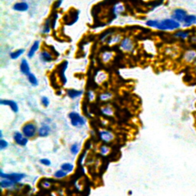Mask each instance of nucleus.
<instances>
[{"label":"nucleus","instance_id":"obj_15","mask_svg":"<svg viewBox=\"0 0 196 196\" xmlns=\"http://www.w3.org/2000/svg\"><path fill=\"white\" fill-rule=\"evenodd\" d=\"M20 70H21L22 73L26 75H28L31 73L29 64L26 59L22 60L21 64H20Z\"/></svg>","mask_w":196,"mask_h":196},{"label":"nucleus","instance_id":"obj_28","mask_svg":"<svg viewBox=\"0 0 196 196\" xmlns=\"http://www.w3.org/2000/svg\"><path fill=\"white\" fill-rule=\"evenodd\" d=\"M112 57H113V53L109 52V51H106L102 54V58L104 62H108L111 59Z\"/></svg>","mask_w":196,"mask_h":196},{"label":"nucleus","instance_id":"obj_24","mask_svg":"<svg viewBox=\"0 0 196 196\" xmlns=\"http://www.w3.org/2000/svg\"><path fill=\"white\" fill-rule=\"evenodd\" d=\"M67 175V172H65V171H64L63 169H59V170L56 171L54 174V177L57 178V179H61V178L65 177Z\"/></svg>","mask_w":196,"mask_h":196},{"label":"nucleus","instance_id":"obj_35","mask_svg":"<svg viewBox=\"0 0 196 196\" xmlns=\"http://www.w3.org/2000/svg\"><path fill=\"white\" fill-rule=\"evenodd\" d=\"M40 163L45 166H49L51 164V161L48 159H42V160H40Z\"/></svg>","mask_w":196,"mask_h":196},{"label":"nucleus","instance_id":"obj_37","mask_svg":"<svg viewBox=\"0 0 196 196\" xmlns=\"http://www.w3.org/2000/svg\"><path fill=\"white\" fill-rule=\"evenodd\" d=\"M194 74H195V76H196V62H195V64H194Z\"/></svg>","mask_w":196,"mask_h":196},{"label":"nucleus","instance_id":"obj_18","mask_svg":"<svg viewBox=\"0 0 196 196\" xmlns=\"http://www.w3.org/2000/svg\"><path fill=\"white\" fill-rule=\"evenodd\" d=\"M15 184V182H14L13 181L7 179H1V182H0V185H1V188H11V187L14 186Z\"/></svg>","mask_w":196,"mask_h":196},{"label":"nucleus","instance_id":"obj_6","mask_svg":"<svg viewBox=\"0 0 196 196\" xmlns=\"http://www.w3.org/2000/svg\"><path fill=\"white\" fill-rule=\"evenodd\" d=\"M37 132V127L34 123H28L22 127V133L27 138H32Z\"/></svg>","mask_w":196,"mask_h":196},{"label":"nucleus","instance_id":"obj_1","mask_svg":"<svg viewBox=\"0 0 196 196\" xmlns=\"http://www.w3.org/2000/svg\"><path fill=\"white\" fill-rule=\"evenodd\" d=\"M146 26L161 31H175L181 27V24L172 19H165L163 20H149Z\"/></svg>","mask_w":196,"mask_h":196},{"label":"nucleus","instance_id":"obj_14","mask_svg":"<svg viewBox=\"0 0 196 196\" xmlns=\"http://www.w3.org/2000/svg\"><path fill=\"white\" fill-rule=\"evenodd\" d=\"M51 132V128L48 125H42L39 129H38V135L41 137H46L49 135Z\"/></svg>","mask_w":196,"mask_h":196},{"label":"nucleus","instance_id":"obj_17","mask_svg":"<svg viewBox=\"0 0 196 196\" xmlns=\"http://www.w3.org/2000/svg\"><path fill=\"white\" fill-rule=\"evenodd\" d=\"M67 94L70 98L71 99H74L77 97H79L83 94V91H77V90L74 89H69L67 90Z\"/></svg>","mask_w":196,"mask_h":196},{"label":"nucleus","instance_id":"obj_26","mask_svg":"<svg viewBox=\"0 0 196 196\" xmlns=\"http://www.w3.org/2000/svg\"><path fill=\"white\" fill-rule=\"evenodd\" d=\"M101 112L105 116H112L113 114V109L110 107H105L101 109Z\"/></svg>","mask_w":196,"mask_h":196},{"label":"nucleus","instance_id":"obj_29","mask_svg":"<svg viewBox=\"0 0 196 196\" xmlns=\"http://www.w3.org/2000/svg\"><path fill=\"white\" fill-rule=\"evenodd\" d=\"M120 40V35H116V36L111 35V36L109 38V40L107 41V43H108L109 45H111V44H115L116 43V42H118Z\"/></svg>","mask_w":196,"mask_h":196},{"label":"nucleus","instance_id":"obj_13","mask_svg":"<svg viewBox=\"0 0 196 196\" xmlns=\"http://www.w3.org/2000/svg\"><path fill=\"white\" fill-rule=\"evenodd\" d=\"M13 9L17 12H26L29 9V5L26 2H17L13 5Z\"/></svg>","mask_w":196,"mask_h":196},{"label":"nucleus","instance_id":"obj_12","mask_svg":"<svg viewBox=\"0 0 196 196\" xmlns=\"http://www.w3.org/2000/svg\"><path fill=\"white\" fill-rule=\"evenodd\" d=\"M196 24V15H188L183 22L185 27L188 28Z\"/></svg>","mask_w":196,"mask_h":196},{"label":"nucleus","instance_id":"obj_10","mask_svg":"<svg viewBox=\"0 0 196 196\" xmlns=\"http://www.w3.org/2000/svg\"><path fill=\"white\" fill-rule=\"evenodd\" d=\"M0 104L1 105L9 106L11 108L14 113H18L19 112V105L17 103L12 100H1L0 101Z\"/></svg>","mask_w":196,"mask_h":196},{"label":"nucleus","instance_id":"obj_16","mask_svg":"<svg viewBox=\"0 0 196 196\" xmlns=\"http://www.w3.org/2000/svg\"><path fill=\"white\" fill-rule=\"evenodd\" d=\"M39 46H40V43H39V42H38V41H35V42H34L33 45H32V47L30 48V49H29V52H28V57H29V58L33 57V56L35 55V52H36V51L38 50V48H39Z\"/></svg>","mask_w":196,"mask_h":196},{"label":"nucleus","instance_id":"obj_11","mask_svg":"<svg viewBox=\"0 0 196 196\" xmlns=\"http://www.w3.org/2000/svg\"><path fill=\"white\" fill-rule=\"evenodd\" d=\"M100 137H101V140L104 141V143H110L114 138V136L112 132L107 130H102L100 132Z\"/></svg>","mask_w":196,"mask_h":196},{"label":"nucleus","instance_id":"obj_19","mask_svg":"<svg viewBox=\"0 0 196 196\" xmlns=\"http://www.w3.org/2000/svg\"><path fill=\"white\" fill-rule=\"evenodd\" d=\"M40 57L42 61H45V62H51L53 60L52 55L46 51H42V53L40 54Z\"/></svg>","mask_w":196,"mask_h":196},{"label":"nucleus","instance_id":"obj_4","mask_svg":"<svg viewBox=\"0 0 196 196\" xmlns=\"http://www.w3.org/2000/svg\"><path fill=\"white\" fill-rule=\"evenodd\" d=\"M183 61L187 64H194L196 62V49L190 48L184 52L182 56Z\"/></svg>","mask_w":196,"mask_h":196},{"label":"nucleus","instance_id":"obj_20","mask_svg":"<svg viewBox=\"0 0 196 196\" xmlns=\"http://www.w3.org/2000/svg\"><path fill=\"white\" fill-rule=\"evenodd\" d=\"M28 77V80H29V83L31 84L32 85H33V86H38V79H37V77H35V75L34 74L32 73H30L29 74L27 75Z\"/></svg>","mask_w":196,"mask_h":196},{"label":"nucleus","instance_id":"obj_3","mask_svg":"<svg viewBox=\"0 0 196 196\" xmlns=\"http://www.w3.org/2000/svg\"><path fill=\"white\" fill-rule=\"evenodd\" d=\"M0 177H1V179H9V180L13 181V182L17 184L21 182V181L26 177V175L23 173H16V172L6 174L1 169V170H0Z\"/></svg>","mask_w":196,"mask_h":196},{"label":"nucleus","instance_id":"obj_30","mask_svg":"<svg viewBox=\"0 0 196 196\" xmlns=\"http://www.w3.org/2000/svg\"><path fill=\"white\" fill-rule=\"evenodd\" d=\"M51 20L50 19H48L46 22H45V26H44V28H43V33L45 34H47V33H49L50 32V29H51Z\"/></svg>","mask_w":196,"mask_h":196},{"label":"nucleus","instance_id":"obj_21","mask_svg":"<svg viewBox=\"0 0 196 196\" xmlns=\"http://www.w3.org/2000/svg\"><path fill=\"white\" fill-rule=\"evenodd\" d=\"M74 165L71 164V163H63V164L61 166V169H63V170L65 171V172H72L74 169Z\"/></svg>","mask_w":196,"mask_h":196},{"label":"nucleus","instance_id":"obj_22","mask_svg":"<svg viewBox=\"0 0 196 196\" xmlns=\"http://www.w3.org/2000/svg\"><path fill=\"white\" fill-rule=\"evenodd\" d=\"M24 53H25L24 49L16 50L15 51H14V52H12L11 54H10V57H11L12 59H13V60L17 59V58H19V57H20L22 54H24Z\"/></svg>","mask_w":196,"mask_h":196},{"label":"nucleus","instance_id":"obj_36","mask_svg":"<svg viewBox=\"0 0 196 196\" xmlns=\"http://www.w3.org/2000/svg\"><path fill=\"white\" fill-rule=\"evenodd\" d=\"M88 97L89 101H93L95 97V94H94V92L93 91H89L88 92Z\"/></svg>","mask_w":196,"mask_h":196},{"label":"nucleus","instance_id":"obj_23","mask_svg":"<svg viewBox=\"0 0 196 196\" xmlns=\"http://www.w3.org/2000/svg\"><path fill=\"white\" fill-rule=\"evenodd\" d=\"M80 149H81V146L80 144L77 143H74L73 145L70 146V153H71V154L73 155H77L78 153H79V151H80Z\"/></svg>","mask_w":196,"mask_h":196},{"label":"nucleus","instance_id":"obj_39","mask_svg":"<svg viewBox=\"0 0 196 196\" xmlns=\"http://www.w3.org/2000/svg\"><path fill=\"white\" fill-rule=\"evenodd\" d=\"M195 42V44H196V41H195V42Z\"/></svg>","mask_w":196,"mask_h":196},{"label":"nucleus","instance_id":"obj_34","mask_svg":"<svg viewBox=\"0 0 196 196\" xmlns=\"http://www.w3.org/2000/svg\"><path fill=\"white\" fill-rule=\"evenodd\" d=\"M42 104H43L45 107H48L50 104V101L47 97H42Z\"/></svg>","mask_w":196,"mask_h":196},{"label":"nucleus","instance_id":"obj_25","mask_svg":"<svg viewBox=\"0 0 196 196\" xmlns=\"http://www.w3.org/2000/svg\"><path fill=\"white\" fill-rule=\"evenodd\" d=\"M112 97H113V95H112L111 93L105 92V93H103V94H101V95H100V100L103 101H106L111 99Z\"/></svg>","mask_w":196,"mask_h":196},{"label":"nucleus","instance_id":"obj_31","mask_svg":"<svg viewBox=\"0 0 196 196\" xmlns=\"http://www.w3.org/2000/svg\"><path fill=\"white\" fill-rule=\"evenodd\" d=\"M109 152H110V149H109L108 146H107L105 145L102 146L101 147V149H100V153H101V154L102 156H106V155L108 154Z\"/></svg>","mask_w":196,"mask_h":196},{"label":"nucleus","instance_id":"obj_5","mask_svg":"<svg viewBox=\"0 0 196 196\" xmlns=\"http://www.w3.org/2000/svg\"><path fill=\"white\" fill-rule=\"evenodd\" d=\"M187 15H188V12H187L186 10L183 9L178 8L174 9L173 12H172V19L181 24V23L184 22Z\"/></svg>","mask_w":196,"mask_h":196},{"label":"nucleus","instance_id":"obj_7","mask_svg":"<svg viewBox=\"0 0 196 196\" xmlns=\"http://www.w3.org/2000/svg\"><path fill=\"white\" fill-rule=\"evenodd\" d=\"M13 139H14L15 142L16 143V144H18L19 146H26L29 143V138L26 137L24 136V134L22 132H15L13 134Z\"/></svg>","mask_w":196,"mask_h":196},{"label":"nucleus","instance_id":"obj_38","mask_svg":"<svg viewBox=\"0 0 196 196\" xmlns=\"http://www.w3.org/2000/svg\"><path fill=\"white\" fill-rule=\"evenodd\" d=\"M49 185H50V184L48 183V182H45V183H44V186H45V187H48Z\"/></svg>","mask_w":196,"mask_h":196},{"label":"nucleus","instance_id":"obj_2","mask_svg":"<svg viewBox=\"0 0 196 196\" xmlns=\"http://www.w3.org/2000/svg\"><path fill=\"white\" fill-rule=\"evenodd\" d=\"M71 125L74 127H81L86 124V120L83 116H81L78 113L71 112L68 115Z\"/></svg>","mask_w":196,"mask_h":196},{"label":"nucleus","instance_id":"obj_9","mask_svg":"<svg viewBox=\"0 0 196 196\" xmlns=\"http://www.w3.org/2000/svg\"><path fill=\"white\" fill-rule=\"evenodd\" d=\"M134 47V44L130 38H124L120 43V48L123 51H132Z\"/></svg>","mask_w":196,"mask_h":196},{"label":"nucleus","instance_id":"obj_33","mask_svg":"<svg viewBox=\"0 0 196 196\" xmlns=\"http://www.w3.org/2000/svg\"><path fill=\"white\" fill-rule=\"evenodd\" d=\"M97 76H98V80H97V81L98 82V83H101V82L104 81L106 77V74L104 72H100V73L97 74Z\"/></svg>","mask_w":196,"mask_h":196},{"label":"nucleus","instance_id":"obj_32","mask_svg":"<svg viewBox=\"0 0 196 196\" xmlns=\"http://www.w3.org/2000/svg\"><path fill=\"white\" fill-rule=\"evenodd\" d=\"M9 146V143L3 139H0V150H5Z\"/></svg>","mask_w":196,"mask_h":196},{"label":"nucleus","instance_id":"obj_8","mask_svg":"<svg viewBox=\"0 0 196 196\" xmlns=\"http://www.w3.org/2000/svg\"><path fill=\"white\" fill-rule=\"evenodd\" d=\"M191 32L190 30H178L174 33L173 36L179 40L185 41L191 38Z\"/></svg>","mask_w":196,"mask_h":196},{"label":"nucleus","instance_id":"obj_27","mask_svg":"<svg viewBox=\"0 0 196 196\" xmlns=\"http://www.w3.org/2000/svg\"><path fill=\"white\" fill-rule=\"evenodd\" d=\"M123 11H124V7H123V5H121V4H117V5H115L114 9H113V13H114L115 15H116Z\"/></svg>","mask_w":196,"mask_h":196}]
</instances>
